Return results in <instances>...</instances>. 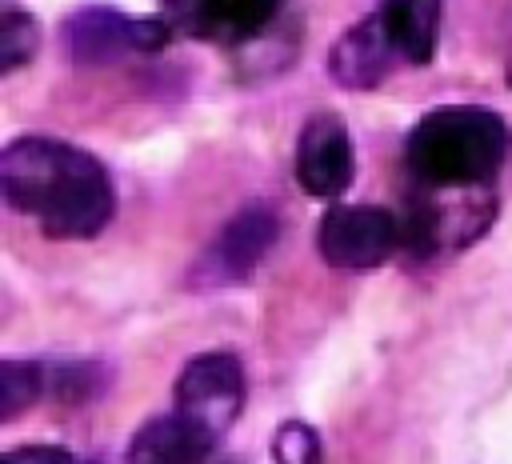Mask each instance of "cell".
<instances>
[{
  "label": "cell",
  "mask_w": 512,
  "mask_h": 464,
  "mask_svg": "<svg viewBox=\"0 0 512 464\" xmlns=\"http://www.w3.org/2000/svg\"><path fill=\"white\" fill-rule=\"evenodd\" d=\"M244 404V368L232 352H200L176 376V408L224 436Z\"/></svg>",
  "instance_id": "obj_6"
},
{
  "label": "cell",
  "mask_w": 512,
  "mask_h": 464,
  "mask_svg": "<svg viewBox=\"0 0 512 464\" xmlns=\"http://www.w3.org/2000/svg\"><path fill=\"white\" fill-rule=\"evenodd\" d=\"M508 128L484 108L428 112L408 136V168L432 188H480L508 156Z\"/></svg>",
  "instance_id": "obj_2"
},
{
  "label": "cell",
  "mask_w": 512,
  "mask_h": 464,
  "mask_svg": "<svg viewBox=\"0 0 512 464\" xmlns=\"http://www.w3.org/2000/svg\"><path fill=\"white\" fill-rule=\"evenodd\" d=\"M404 240L400 220L376 204H332L316 228V248L332 268L368 272L384 264Z\"/></svg>",
  "instance_id": "obj_3"
},
{
  "label": "cell",
  "mask_w": 512,
  "mask_h": 464,
  "mask_svg": "<svg viewBox=\"0 0 512 464\" xmlns=\"http://www.w3.org/2000/svg\"><path fill=\"white\" fill-rule=\"evenodd\" d=\"M276 236H280V224H276L272 208H264V204L240 208L216 232V240L204 248V256L192 264V284L196 288H220V284L244 280L252 268L264 264Z\"/></svg>",
  "instance_id": "obj_5"
},
{
  "label": "cell",
  "mask_w": 512,
  "mask_h": 464,
  "mask_svg": "<svg viewBox=\"0 0 512 464\" xmlns=\"http://www.w3.org/2000/svg\"><path fill=\"white\" fill-rule=\"evenodd\" d=\"M160 4L172 28L220 44L260 40L284 8V0H160Z\"/></svg>",
  "instance_id": "obj_8"
},
{
  "label": "cell",
  "mask_w": 512,
  "mask_h": 464,
  "mask_svg": "<svg viewBox=\"0 0 512 464\" xmlns=\"http://www.w3.org/2000/svg\"><path fill=\"white\" fill-rule=\"evenodd\" d=\"M272 456H276V464H324L320 436H316L308 424H296V420L276 432Z\"/></svg>",
  "instance_id": "obj_14"
},
{
  "label": "cell",
  "mask_w": 512,
  "mask_h": 464,
  "mask_svg": "<svg viewBox=\"0 0 512 464\" xmlns=\"http://www.w3.org/2000/svg\"><path fill=\"white\" fill-rule=\"evenodd\" d=\"M392 56H396L392 36H388V28L376 12L360 24H352L348 32H340V40L332 44V52H328L332 84H340L348 92H368L388 76Z\"/></svg>",
  "instance_id": "obj_9"
},
{
  "label": "cell",
  "mask_w": 512,
  "mask_h": 464,
  "mask_svg": "<svg viewBox=\"0 0 512 464\" xmlns=\"http://www.w3.org/2000/svg\"><path fill=\"white\" fill-rule=\"evenodd\" d=\"M356 160H352V140L340 116L316 112L300 128L296 140V180L308 196L316 200H340L352 184Z\"/></svg>",
  "instance_id": "obj_7"
},
{
  "label": "cell",
  "mask_w": 512,
  "mask_h": 464,
  "mask_svg": "<svg viewBox=\"0 0 512 464\" xmlns=\"http://www.w3.org/2000/svg\"><path fill=\"white\" fill-rule=\"evenodd\" d=\"M0 464H72V452L56 444H28V448H12Z\"/></svg>",
  "instance_id": "obj_16"
},
{
  "label": "cell",
  "mask_w": 512,
  "mask_h": 464,
  "mask_svg": "<svg viewBox=\"0 0 512 464\" xmlns=\"http://www.w3.org/2000/svg\"><path fill=\"white\" fill-rule=\"evenodd\" d=\"M36 48H40V24L28 12L8 8L0 16V72H16L36 56Z\"/></svg>",
  "instance_id": "obj_13"
},
{
  "label": "cell",
  "mask_w": 512,
  "mask_h": 464,
  "mask_svg": "<svg viewBox=\"0 0 512 464\" xmlns=\"http://www.w3.org/2000/svg\"><path fill=\"white\" fill-rule=\"evenodd\" d=\"M380 20L392 36V48L408 64H428L440 36V0H384Z\"/></svg>",
  "instance_id": "obj_11"
},
{
  "label": "cell",
  "mask_w": 512,
  "mask_h": 464,
  "mask_svg": "<svg viewBox=\"0 0 512 464\" xmlns=\"http://www.w3.org/2000/svg\"><path fill=\"white\" fill-rule=\"evenodd\" d=\"M220 436H212L200 420L184 416L180 408L152 416L128 444V464H204Z\"/></svg>",
  "instance_id": "obj_10"
},
{
  "label": "cell",
  "mask_w": 512,
  "mask_h": 464,
  "mask_svg": "<svg viewBox=\"0 0 512 464\" xmlns=\"http://www.w3.org/2000/svg\"><path fill=\"white\" fill-rule=\"evenodd\" d=\"M0 192L52 240L96 236L116 208V192L96 156L52 136H20L0 152Z\"/></svg>",
  "instance_id": "obj_1"
},
{
  "label": "cell",
  "mask_w": 512,
  "mask_h": 464,
  "mask_svg": "<svg viewBox=\"0 0 512 464\" xmlns=\"http://www.w3.org/2000/svg\"><path fill=\"white\" fill-rule=\"evenodd\" d=\"M48 388V376L40 364L28 360H4L0 364V420H12L20 408H28Z\"/></svg>",
  "instance_id": "obj_12"
},
{
  "label": "cell",
  "mask_w": 512,
  "mask_h": 464,
  "mask_svg": "<svg viewBox=\"0 0 512 464\" xmlns=\"http://www.w3.org/2000/svg\"><path fill=\"white\" fill-rule=\"evenodd\" d=\"M168 36H172V24L160 16L128 20L112 8H80L76 16L64 20V48L84 68L112 64L128 52H160Z\"/></svg>",
  "instance_id": "obj_4"
},
{
  "label": "cell",
  "mask_w": 512,
  "mask_h": 464,
  "mask_svg": "<svg viewBox=\"0 0 512 464\" xmlns=\"http://www.w3.org/2000/svg\"><path fill=\"white\" fill-rule=\"evenodd\" d=\"M44 376H48V388H52L60 400H68V404L88 400V396L100 392V376H96V368L84 364V360H72V364H64V368L44 372Z\"/></svg>",
  "instance_id": "obj_15"
}]
</instances>
